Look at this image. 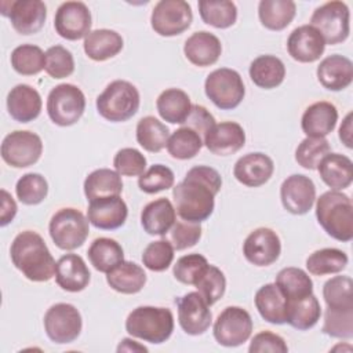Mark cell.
<instances>
[{"label":"cell","instance_id":"59","mask_svg":"<svg viewBox=\"0 0 353 353\" xmlns=\"http://www.w3.org/2000/svg\"><path fill=\"white\" fill-rule=\"evenodd\" d=\"M339 139L342 141V143L352 149L353 148V142H352V113H347L346 117L343 119L341 127H339Z\"/></svg>","mask_w":353,"mask_h":353},{"label":"cell","instance_id":"7","mask_svg":"<svg viewBox=\"0 0 353 353\" xmlns=\"http://www.w3.org/2000/svg\"><path fill=\"white\" fill-rule=\"evenodd\" d=\"M85 110L83 91L70 83L55 85L47 97V113L51 121L59 127L76 124Z\"/></svg>","mask_w":353,"mask_h":353},{"label":"cell","instance_id":"55","mask_svg":"<svg viewBox=\"0 0 353 353\" xmlns=\"http://www.w3.org/2000/svg\"><path fill=\"white\" fill-rule=\"evenodd\" d=\"M201 226L200 223L188 222V221H175L172 228L170 229V243L174 250L182 251L196 245L201 237Z\"/></svg>","mask_w":353,"mask_h":353},{"label":"cell","instance_id":"2","mask_svg":"<svg viewBox=\"0 0 353 353\" xmlns=\"http://www.w3.org/2000/svg\"><path fill=\"white\" fill-rule=\"evenodd\" d=\"M10 256L12 265L30 281H48L55 274L57 262L37 232L18 233L11 243Z\"/></svg>","mask_w":353,"mask_h":353},{"label":"cell","instance_id":"9","mask_svg":"<svg viewBox=\"0 0 353 353\" xmlns=\"http://www.w3.org/2000/svg\"><path fill=\"white\" fill-rule=\"evenodd\" d=\"M310 25L321 34L325 44L342 43L350 33L349 7L338 0L327 1L313 11Z\"/></svg>","mask_w":353,"mask_h":353},{"label":"cell","instance_id":"3","mask_svg":"<svg viewBox=\"0 0 353 353\" xmlns=\"http://www.w3.org/2000/svg\"><path fill=\"white\" fill-rule=\"evenodd\" d=\"M316 218L332 239L342 243L353 239V204L347 194L339 190L323 193L316 201Z\"/></svg>","mask_w":353,"mask_h":353},{"label":"cell","instance_id":"33","mask_svg":"<svg viewBox=\"0 0 353 353\" xmlns=\"http://www.w3.org/2000/svg\"><path fill=\"white\" fill-rule=\"evenodd\" d=\"M248 73L256 87L272 90L284 81L285 66L274 55H259L251 62Z\"/></svg>","mask_w":353,"mask_h":353},{"label":"cell","instance_id":"41","mask_svg":"<svg viewBox=\"0 0 353 353\" xmlns=\"http://www.w3.org/2000/svg\"><path fill=\"white\" fill-rule=\"evenodd\" d=\"M347 255L338 248H321L310 254L306 259V269L313 276L335 274L347 266Z\"/></svg>","mask_w":353,"mask_h":353},{"label":"cell","instance_id":"15","mask_svg":"<svg viewBox=\"0 0 353 353\" xmlns=\"http://www.w3.org/2000/svg\"><path fill=\"white\" fill-rule=\"evenodd\" d=\"M91 11L83 1H65L55 12L54 28L62 39L80 40L91 32Z\"/></svg>","mask_w":353,"mask_h":353},{"label":"cell","instance_id":"13","mask_svg":"<svg viewBox=\"0 0 353 353\" xmlns=\"http://www.w3.org/2000/svg\"><path fill=\"white\" fill-rule=\"evenodd\" d=\"M192 21V8L185 0H160L150 15L152 29L164 37L183 33Z\"/></svg>","mask_w":353,"mask_h":353},{"label":"cell","instance_id":"21","mask_svg":"<svg viewBox=\"0 0 353 353\" xmlns=\"http://www.w3.org/2000/svg\"><path fill=\"white\" fill-rule=\"evenodd\" d=\"M273 171V160L262 152L244 154L236 161L233 167L234 178L248 188H258L265 185L272 178Z\"/></svg>","mask_w":353,"mask_h":353},{"label":"cell","instance_id":"12","mask_svg":"<svg viewBox=\"0 0 353 353\" xmlns=\"http://www.w3.org/2000/svg\"><path fill=\"white\" fill-rule=\"evenodd\" d=\"M81 328V314L70 303H55L44 314V330L54 343L63 345L73 342L80 335Z\"/></svg>","mask_w":353,"mask_h":353},{"label":"cell","instance_id":"20","mask_svg":"<svg viewBox=\"0 0 353 353\" xmlns=\"http://www.w3.org/2000/svg\"><path fill=\"white\" fill-rule=\"evenodd\" d=\"M325 43L321 34L312 25H301L295 28L287 39V51L292 59L310 63L323 55Z\"/></svg>","mask_w":353,"mask_h":353},{"label":"cell","instance_id":"1","mask_svg":"<svg viewBox=\"0 0 353 353\" xmlns=\"http://www.w3.org/2000/svg\"><path fill=\"white\" fill-rule=\"evenodd\" d=\"M222 188L221 174L208 165L192 167L172 189L175 211L181 219L200 223L211 216L215 196Z\"/></svg>","mask_w":353,"mask_h":353},{"label":"cell","instance_id":"45","mask_svg":"<svg viewBox=\"0 0 353 353\" xmlns=\"http://www.w3.org/2000/svg\"><path fill=\"white\" fill-rule=\"evenodd\" d=\"M323 298L327 307L353 310V281L349 276H335L325 281Z\"/></svg>","mask_w":353,"mask_h":353},{"label":"cell","instance_id":"30","mask_svg":"<svg viewBox=\"0 0 353 353\" xmlns=\"http://www.w3.org/2000/svg\"><path fill=\"white\" fill-rule=\"evenodd\" d=\"M261 317L270 324H284L287 320V298L276 283L262 285L254 298Z\"/></svg>","mask_w":353,"mask_h":353},{"label":"cell","instance_id":"27","mask_svg":"<svg viewBox=\"0 0 353 353\" xmlns=\"http://www.w3.org/2000/svg\"><path fill=\"white\" fill-rule=\"evenodd\" d=\"M183 52L190 63L199 68H205L214 65L219 59L222 44L215 34L207 30H200L186 39Z\"/></svg>","mask_w":353,"mask_h":353},{"label":"cell","instance_id":"11","mask_svg":"<svg viewBox=\"0 0 353 353\" xmlns=\"http://www.w3.org/2000/svg\"><path fill=\"white\" fill-rule=\"evenodd\" d=\"M215 341L226 347H236L247 342L252 332V319L250 313L240 306H228L214 323Z\"/></svg>","mask_w":353,"mask_h":353},{"label":"cell","instance_id":"53","mask_svg":"<svg viewBox=\"0 0 353 353\" xmlns=\"http://www.w3.org/2000/svg\"><path fill=\"white\" fill-rule=\"evenodd\" d=\"M44 70L52 79H65L74 72V59L69 50L62 46H52L46 51Z\"/></svg>","mask_w":353,"mask_h":353},{"label":"cell","instance_id":"35","mask_svg":"<svg viewBox=\"0 0 353 353\" xmlns=\"http://www.w3.org/2000/svg\"><path fill=\"white\" fill-rule=\"evenodd\" d=\"M156 108L163 120L171 124H182L190 113L192 102L183 90L167 88L157 97Z\"/></svg>","mask_w":353,"mask_h":353},{"label":"cell","instance_id":"43","mask_svg":"<svg viewBox=\"0 0 353 353\" xmlns=\"http://www.w3.org/2000/svg\"><path fill=\"white\" fill-rule=\"evenodd\" d=\"M203 145L204 142L200 134L182 125L170 135L165 148L171 157L176 160H188L193 159L200 152Z\"/></svg>","mask_w":353,"mask_h":353},{"label":"cell","instance_id":"16","mask_svg":"<svg viewBox=\"0 0 353 353\" xmlns=\"http://www.w3.org/2000/svg\"><path fill=\"white\" fill-rule=\"evenodd\" d=\"M175 303L178 307V323L188 335H201L210 328L212 313L210 305L197 291L179 296L175 299Z\"/></svg>","mask_w":353,"mask_h":353},{"label":"cell","instance_id":"18","mask_svg":"<svg viewBox=\"0 0 353 353\" xmlns=\"http://www.w3.org/2000/svg\"><path fill=\"white\" fill-rule=\"evenodd\" d=\"M243 254L245 259L255 266H269L274 263L281 254L280 237L269 228H258L245 237Z\"/></svg>","mask_w":353,"mask_h":353},{"label":"cell","instance_id":"39","mask_svg":"<svg viewBox=\"0 0 353 353\" xmlns=\"http://www.w3.org/2000/svg\"><path fill=\"white\" fill-rule=\"evenodd\" d=\"M137 142L150 153H159L167 146L168 127L154 116H145L137 124Z\"/></svg>","mask_w":353,"mask_h":353},{"label":"cell","instance_id":"26","mask_svg":"<svg viewBox=\"0 0 353 353\" xmlns=\"http://www.w3.org/2000/svg\"><path fill=\"white\" fill-rule=\"evenodd\" d=\"M338 121L335 105L327 101L314 102L307 106L301 119L302 131L310 138H325L334 131Z\"/></svg>","mask_w":353,"mask_h":353},{"label":"cell","instance_id":"57","mask_svg":"<svg viewBox=\"0 0 353 353\" xmlns=\"http://www.w3.org/2000/svg\"><path fill=\"white\" fill-rule=\"evenodd\" d=\"M215 124V119L207 110V108H204L203 105H192L189 116L181 125L189 127L200 135H205Z\"/></svg>","mask_w":353,"mask_h":353},{"label":"cell","instance_id":"22","mask_svg":"<svg viewBox=\"0 0 353 353\" xmlns=\"http://www.w3.org/2000/svg\"><path fill=\"white\" fill-rule=\"evenodd\" d=\"M205 148L216 156H230L245 145V132L236 121L215 124L203 139Z\"/></svg>","mask_w":353,"mask_h":353},{"label":"cell","instance_id":"44","mask_svg":"<svg viewBox=\"0 0 353 353\" xmlns=\"http://www.w3.org/2000/svg\"><path fill=\"white\" fill-rule=\"evenodd\" d=\"M12 69L23 76H33L46 68V52L39 46L21 44L11 52Z\"/></svg>","mask_w":353,"mask_h":353},{"label":"cell","instance_id":"10","mask_svg":"<svg viewBox=\"0 0 353 353\" xmlns=\"http://www.w3.org/2000/svg\"><path fill=\"white\" fill-rule=\"evenodd\" d=\"M1 159L14 168L36 164L43 153L41 138L32 131H12L7 134L0 148Z\"/></svg>","mask_w":353,"mask_h":353},{"label":"cell","instance_id":"4","mask_svg":"<svg viewBox=\"0 0 353 353\" xmlns=\"http://www.w3.org/2000/svg\"><path fill=\"white\" fill-rule=\"evenodd\" d=\"M125 331L149 343L165 342L174 331V316L168 307L138 306L125 319Z\"/></svg>","mask_w":353,"mask_h":353},{"label":"cell","instance_id":"38","mask_svg":"<svg viewBox=\"0 0 353 353\" xmlns=\"http://www.w3.org/2000/svg\"><path fill=\"white\" fill-rule=\"evenodd\" d=\"M87 255L94 269L102 273H108L124 261V251L121 245L109 237L95 239L88 247Z\"/></svg>","mask_w":353,"mask_h":353},{"label":"cell","instance_id":"29","mask_svg":"<svg viewBox=\"0 0 353 353\" xmlns=\"http://www.w3.org/2000/svg\"><path fill=\"white\" fill-rule=\"evenodd\" d=\"M321 181L331 190H342L350 186L353 181V163L341 153L325 154L317 165Z\"/></svg>","mask_w":353,"mask_h":353},{"label":"cell","instance_id":"46","mask_svg":"<svg viewBox=\"0 0 353 353\" xmlns=\"http://www.w3.org/2000/svg\"><path fill=\"white\" fill-rule=\"evenodd\" d=\"M15 193L22 204L37 205L44 201L48 194L47 179L41 174L28 172L18 179Z\"/></svg>","mask_w":353,"mask_h":353},{"label":"cell","instance_id":"19","mask_svg":"<svg viewBox=\"0 0 353 353\" xmlns=\"http://www.w3.org/2000/svg\"><path fill=\"white\" fill-rule=\"evenodd\" d=\"M128 208L120 196L101 197L91 200L87 218L92 226L101 230H114L125 223Z\"/></svg>","mask_w":353,"mask_h":353},{"label":"cell","instance_id":"5","mask_svg":"<svg viewBox=\"0 0 353 353\" xmlns=\"http://www.w3.org/2000/svg\"><path fill=\"white\" fill-rule=\"evenodd\" d=\"M141 98L137 87L127 80H114L97 97V110L108 121L123 123L139 109Z\"/></svg>","mask_w":353,"mask_h":353},{"label":"cell","instance_id":"36","mask_svg":"<svg viewBox=\"0 0 353 353\" xmlns=\"http://www.w3.org/2000/svg\"><path fill=\"white\" fill-rule=\"evenodd\" d=\"M84 194L88 201L120 196L123 192V181L121 175L110 168H98L90 172L84 181Z\"/></svg>","mask_w":353,"mask_h":353},{"label":"cell","instance_id":"24","mask_svg":"<svg viewBox=\"0 0 353 353\" xmlns=\"http://www.w3.org/2000/svg\"><path fill=\"white\" fill-rule=\"evenodd\" d=\"M91 280V273L84 259L77 254L62 255L55 268L57 284L68 292L83 291Z\"/></svg>","mask_w":353,"mask_h":353},{"label":"cell","instance_id":"37","mask_svg":"<svg viewBox=\"0 0 353 353\" xmlns=\"http://www.w3.org/2000/svg\"><path fill=\"white\" fill-rule=\"evenodd\" d=\"M296 14V4L292 0H261L258 17L261 23L269 30L285 29Z\"/></svg>","mask_w":353,"mask_h":353},{"label":"cell","instance_id":"6","mask_svg":"<svg viewBox=\"0 0 353 353\" xmlns=\"http://www.w3.org/2000/svg\"><path fill=\"white\" fill-rule=\"evenodd\" d=\"M48 232L58 248L72 251L81 247L87 240L90 233V221L76 208H61L51 216Z\"/></svg>","mask_w":353,"mask_h":353},{"label":"cell","instance_id":"34","mask_svg":"<svg viewBox=\"0 0 353 353\" xmlns=\"http://www.w3.org/2000/svg\"><path fill=\"white\" fill-rule=\"evenodd\" d=\"M321 316L319 299L310 294L298 299L287 301V320L292 328L306 331L313 328Z\"/></svg>","mask_w":353,"mask_h":353},{"label":"cell","instance_id":"47","mask_svg":"<svg viewBox=\"0 0 353 353\" xmlns=\"http://www.w3.org/2000/svg\"><path fill=\"white\" fill-rule=\"evenodd\" d=\"M194 287L197 288V292L204 298V301L211 306L223 296L226 290V279L219 268L208 265Z\"/></svg>","mask_w":353,"mask_h":353},{"label":"cell","instance_id":"50","mask_svg":"<svg viewBox=\"0 0 353 353\" xmlns=\"http://www.w3.org/2000/svg\"><path fill=\"white\" fill-rule=\"evenodd\" d=\"M175 176L171 168L163 164H153L139 178L138 186L143 193L154 194L174 186Z\"/></svg>","mask_w":353,"mask_h":353},{"label":"cell","instance_id":"23","mask_svg":"<svg viewBox=\"0 0 353 353\" xmlns=\"http://www.w3.org/2000/svg\"><path fill=\"white\" fill-rule=\"evenodd\" d=\"M41 106L39 91L29 84H18L7 95V110L18 123H29L37 119Z\"/></svg>","mask_w":353,"mask_h":353},{"label":"cell","instance_id":"31","mask_svg":"<svg viewBox=\"0 0 353 353\" xmlns=\"http://www.w3.org/2000/svg\"><path fill=\"white\" fill-rule=\"evenodd\" d=\"M123 37L110 29H95L84 37L85 55L97 62L116 57L123 50Z\"/></svg>","mask_w":353,"mask_h":353},{"label":"cell","instance_id":"60","mask_svg":"<svg viewBox=\"0 0 353 353\" xmlns=\"http://www.w3.org/2000/svg\"><path fill=\"white\" fill-rule=\"evenodd\" d=\"M117 352H148V347L143 345H139L137 341H132L130 338H124L120 341L117 346Z\"/></svg>","mask_w":353,"mask_h":353},{"label":"cell","instance_id":"56","mask_svg":"<svg viewBox=\"0 0 353 353\" xmlns=\"http://www.w3.org/2000/svg\"><path fill=\"white\" fill-rule=\"evenodd\" d=\"M250 353H287L288 346L280 335L270 331H261L254 335L248 346Z\"/></svg>","mask_w":353,"mask_h":353},{"label":"cell","instance_id":"51","mask_svg":"<svg viewBox=\"0 0 353 353\" xmlns=\"http://www.w3.org/2000/svg\"><path fill=\"white\" fill-rule=\"evenodd\" d=\"M208 261L201 254H188L181 256L172 269L174 277L182 283L194 285L208 268Z\"/></svg>","mask_w":353,"mask_h":353},{"label":"cell","instance_id":"14","mask_svg":"<svg viewBox=\"0 0 353 353\" xmlns=\"http://www.w3.org/2000/svg\"><path fill=\"white\" fill-rule=\"evenodd\" d=\"M0 12L10 18L15 32L25 36L37 33L47 18V7L41 0L1 1Z\"/></svg>","mask_w":353,"mask_h":353},{"label":"cell","instance_id":"49","mask_svg":"<svg viewBox=\"0 0 353 353\" xmlns=\"http://www.w3.org/2000/svg\"><path fill=\"white\" fill-rule=\"evenodd\" d=\"M321 331L332 338L350 339L353 336V310L327 307Z\"/></svg>","mask_w":353,"mask_h":353},{"label":"cell","instance_id":"32","mask_svg":"<svg viewBox=\"0 0 353 353\" xmlns=\"http://www.w3.org/2000/svg\"><path fill=\"white\" fill-rule=\"evenodd\" d=\"M106 281L116 292L131 295L145 287L146 273L135 262L123 261L106 273Z\"/></svg>","mask_w":353,"mask_h":353},{"label":"cell","instance_id":"54","mask_svg":"<svg viewBox=\"0 0 353 353\" xmlns=\"http://www.w3.org/2000/svg\"><path fill=\"white\" fill-rule=\"evenodd\" d=\"M113 167L121 176H141L146 168V157L138 149L123 148L114 154Z\"/></svg>","mask_w":353,"mask_h":353},{"label":"cell","instance_id":"52","mask_svg":"<svg viewBox=\"0 0 353 353\" xmlns=\"http://www.w3.org/2000/svg\"><path fill=\"white\" fill-rule=\"evenodd\" d=\"M174 261V247L170 241L161 239L146 245L142 254V263L152 272H164Z\"/></svg>","mask_w":353,"mask_h":353},{"label":"cell","instance_id":"17","mask_svg":"<svg viewBox=\"0 0 353 353\" xmlns=\"http://www.w3.org/2000/svg\"><path fill=\"white\" fill-rule=\"evenodd\" d=\"M280 199L283 207L294 215L309 212L316 200V186L313 181L302 174L287 176L280 186Z\"/></svg>","mask_w":353,"mask_h":353},{"label":"cell","instance_id":"40","mask_svg":"<svg viewBox=\"0 0 353 353\" xmlns=\"http://www.w3.org/2000/svg\"><path fill=\"white\" fill-rule=\"evenodd\" d=\"M199 12L204 23L216 29H226L237 19V7L229 0H200Z\"/></svg>","mask_w":353,"mask_h":353},{"label":"cell","instance_id":"48","mask_svg":"<svg viewBox=\"0 0 353 353\" xmlns=\"http://www.w3.org/2000/svg\"><path fill=\"white\" fill-rule=\"evenodd\" d=\"M330 142L325 138L306 137L295 150V160L306 170H317L319 163L330 153Z\"/></svg>","mask_w":353,"mask_h":353},{"label":"cell","instance_id":"25","mask_svg":"<svg viewBox=\"0 0 353 353\" xmlns=\"http://www.w3.org/2000/svg\"><path fill=\"white\" fill-rule=\"evenodd\" d=\"M319 83L330 91H342L353 81V63L349 58L334 54L324 58L316 70Z\"/></svg>","mask_w":353,"mask_h":353},{"label":"cell","instance_id":"42","mask_svg":"<svg viewBox=\"0 0 353 353\" xmlns=\"http://www.w3.org/2000/svg\"><path fill=\"white\" fill-rule=\"evenodd\" d=\"M274 283L285 295L287 301L313 294V281L310 276L299 268L290 266L281 269L277 273Z\"/></svg>","mask_w":353,"mask_h":353},{"label":"cell","instance_id":"58","mask_svg":"<svg viewBox=\"0 0 353 353\" xmlns=\"http://www.w3.org/2000/svg\"><path fill=\"white\" fill-rule=\"evenodd\" d=\"M18 211L17 203L12 196L6 190L1 189V214H0V226H7L15 218Z\"/></svg>","mask_w":353,"mask_h":353},{"label":"cell","instance_id":"28","mask_svg":"<svg viewBox=\"0 0 353 353\" xmlns=\"http://www.w3.org/2000/svg\"><path fill=\"white\" fill-rule=\"evenodd\" d=\"M175 219V207L165 197L148 203L141 212V225L143 230L152 236H164L168 233Z\"/></svg>","mask_w":353,"mask_h":353},{"label":"cell","instance_id":"8","mask_svg":"<svg viewBox=\"0 0 353 353\" xmlns=\"http://www.w3.org/2000/svg\"><path fill=\"white\" fill-rule=\"evenodd\" d=\"M204 91L208 99L222 110L237 108L245 95V87L240 73L229 68L212 70L204 81Z\"/></svg>","mask_w":353,"mask_h":353}]
</instances>
